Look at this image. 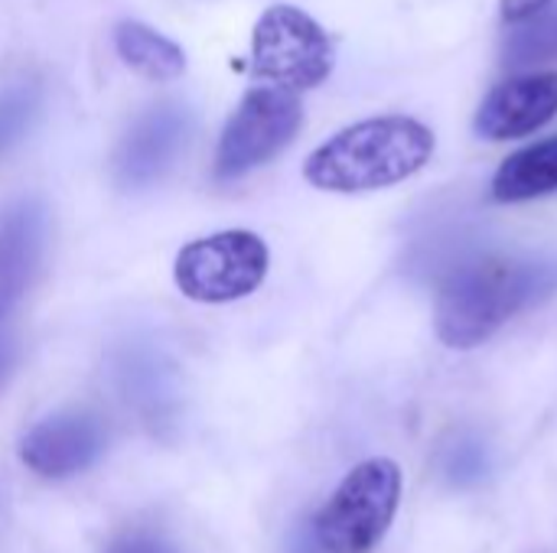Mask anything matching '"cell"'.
I'll return each mask as SVG.
<instances>
[{
    "mask_svg": "<svg viewBox=\"0 0 557 553\" xmlns=\"http://www.w3.org/2000/svg\"><path fill=\"white\" fill-rule=\"evenodd\" d=\"M434 143V130L414 117H369L320 143L304 163V179L323 192L388 189L424 169Z\"/></svg>",
    "mask_w": 557,
    "mask_h": 553,
    "instance_id": "cell-1",
    "label": "cell"
},
{
    "mask_svg": "<svg viewBox=\"0 0 557 553\" xmlns=\"http://www.w3.org/2000/svg\"><path fill=\"white\" fill-rule=\"evenodd\" d=\"M555 274L535 261L480 257L460 264L441 287L434 326L444 345L476 349L493 339L539 293L552 290Z\"/></svg>",
    "mask_w": 557,
    "mask_h": 553,
    "instance_id": "cell-2",
    "label": "cell"
},
{
    "mask_svg": "<svg viewBox=\"0 0 557 553\" xmlns=\"http://www.w3.org/2000/svg\"><path fill=\"white\" fill-rule=\"evenodd\" d=\"M401 502V469L375 456L359 463L313 518V538L326 553H369L392 528Z\"/></svg>",
    "mask_w": 557,
    "mask_h": 553,
    "instance_id": "cell-3",
    "label": "cell"
},
{
    "mask_svg": "<svg viewBox=\"0 0 557 553\" xmlns=\"http://www.w3.org/2000/svg\"><path fill=\"white\" fill-rule=\"evenodd\" d=\"M336 52L326 29L300 7H268L251 33V68L281 91H310L333 72Z\"/></svg>",
    "mask_w": 557,
    "mask_h": 553,
    "instance_id": "cell-4",
    "label": "cell"
},
{
    "mask_svg": "<svg viewBox=\"0 0 557 553\" xmlns=\"http://www.w3.org/2000/svg\"><path fill=\"white\" fill-rule=\"evenodd\" d=\"M271 267V251L261 235L248 228L215 231L189 241L173 264V280L183 297L196 303H232L251 297Z\"/></svg>",
    "mask_w": 557,
    "mask_h": 553,
    "instance_id": "cell-5",
    "label": "cell"
},
{
    "mask_svg": "<svg viewBox=\"0 0 557 553\" xmlns=\"http://www.w3.org/2000/svg\"><path fill=\"white\" fill-rule=\"evenodd\" d=\"M300 127H304V104L294 91L251 88L219 137L215 163H212L215 179L232 183L271 163L281 150L294 143Z\"/></svg>",
    "mask_w": 557,
    "mask_h": 553,
    "instance_id": "cell-6",
    "label": "cell"
},
{
    "mask_svg": "<svg viewBox=\"0 0 557 553\" xmlns=\"http://www.w3.org/2000/svg\"><path fill=\"white\" fill-rule=\"evenodd\" d=\"M193 111L183 101L150 104L134 117L114 150V183L127 192L160 183L193 137Z\"/></svg>",
    "mask_w": 557,
    "mask_h": 553,
    "instance_id": "cell-7",
    "label": "cell"
},
{
    "mask_svg": "<svg viewBox=\"0 0 557 553\" xmlns=\"http://www.w3.org/2000/svg\"><path fill=\"white\" fill-rule=\"evenodd\" d=\"M108 450V427L98 414L72 407L42 417L20 440V460L39 479H72L91 469Z\"/></svg>",
    "mask_w": 557,
    "mask_h": 553,
    "instance_id": "cell-8",
    "label": "cell"
},
{
    "mask_svg": "<svg viewBox=\"0 0 557 553\" xmlns=\"http://www.w3.org/2000/svg\"><path fill=\"white\" fill-rule=\"evenodd\" d=\"M557 114V72L516 75L496 85L473 121V130L486 140H516L545 127Z\"/></svg>",
    "mask_w": 557,
    "mask_h": 553,
    "instance_id": "cell-9",
    "label": "cell"
},
{
    "mask_svg": "<svg viewBox=\"0 0 557 553\" xmlns=\"http://www.w3.org/2000/svg\"><path fill=\"white\" fill-rule=\"evenodd\" d=\"M46 251V209L39 199H16L0 212V323L26 297Z\"/></svg>",
    "mask_w": 557,
    "mask_h": 553,
    "instance_id": "cell-10",
    "label": "cell"
},
{
    "mask_svg": "<svg viewBox=\"0 0 557 553\" xmlns=\"http://www.w3.org/2000/svg\"><path fill=\"white\" fill-rule=\"evenodd\" d=\"M557 189V137L516 150L493 176V199L525 202Z\"/></svg>",
    "mask_w": 557,
    "mask_h": 553,
    "instance_id": "cell-11",
    "label": "cell"
},
{
    "mask_svg": "<svg viewBox=\"0 0 557 553\" xmlns=\"http://www.w3.org/2000/svg\"><path fill=\"white\" fill-rule=\"evenodd\" d=\"M114 46H117V55L144 78L173 81L186 72V52L170 36L150 29L147 23L121 20L114 29Z\"/></svg>",
    "mask_w": 557,
    "mask_h": 553,
    "instance_id": "cell-12",
    "label": "cell"
},
{
    "mask_svg": "<svg viewBox=\"0 0 557 553\" xmlns=\"http://www.w3.org/2000/svg\"><path fill=\"white\" fill-rule=\"evenodd\" d=\"M557 55V7L519 23L509 29L503 42V62L509 68H532L542 62H552Z\"/></svg>",
    "mask_w": 557,
    "mask_h": 553,
    "instance_id": "cell-13",
    "label": "cell"
},
{
    "mask_svg": "<svg viewBox=\"0 0 557 553\" xmlns=\"http://www.w3.org/2000/svg\"><path fill=\"white\" fill-rule=\"evenodd\" d=\"M42 108V88L29 78L0 88V160L29 134Z\"/></svg>",
    "mask_w": 557,
    "mask_h": 553,
    "instance_id": "cell-14",
    "label": "cell"
},
{
    "mask_svg": "<svg viewBox=\"0 0 557 553\" xmlns=\"http://www.w3.org/2000/svg\"><path fill=\"white\" fill-rule=\"evenodd\" d=\"M121 375H124V391H127V401H134L150 424L163 420V401H166V385L157 372V365L150 359H127L121 365Z\"/></svg>",
    "mask_w": 557,
    "mask_h": 553,
    "instance_id": "cell-15",
    "label": "cell"
},
{
    "mask_svg": "<svg viewBox=\"0 0 557 553\" xmlns=\"http://www.w3.org/2000/svg\"><path fill=\"white\" fill-rule=\"evenodd\" d=\"M104 553H176V548L150 528H124Z\"/></svg>",
    "mask_w": 557,
    "mask_h": 553,
    "instance_id": "cell-16",
    "label": "cell"
},
{
    "mask_svg": "<svg viewBox=\"0 0 557 553\" xmlns=\"http://www.w3.org/2000/svg\"><path fill=\"white\" fill-rule=\"evenodd\" d=\"M548 7H555V0H499V13L509 26H519V23L545 13Z\"/></svg>",
    "mask_w": 557,
    "mask_h": 553,
    "instance_id": "cell-17",
    "label": "cell"
},
{
    "mask_svg": "<svg viewBox=\"0 0 557 553\" xmlns=\"http://www.w3.org/2000/svg\"><path fill=\"white\" fill-rule=\"evenodd\" d=\"M16 362H20V342H16V336H13V332L0 329V388H3V385H7V378L13 375Z\"/></svg>",
    "mask_w": 557,
    "mask_h": 553,
    "instance_id": "cell-18",
    "label": "cell"
},
{
    "mask_svg": "<svg viewBox=\"0 0 557 553\" xmlns=\"http://www.w3.org/2000/svg\"><path fill=\"white\" fill-rule=\"evenodd\" d=\"M290 553H326L320 548V541L313 538V528H304V531H297V538H294V544H290Z\"/></svg>",
    "mask_w": 557,
    "mask_h": 553,
    "instance_id": "cell-19",
    "label": "cell"
}]
</instances>
